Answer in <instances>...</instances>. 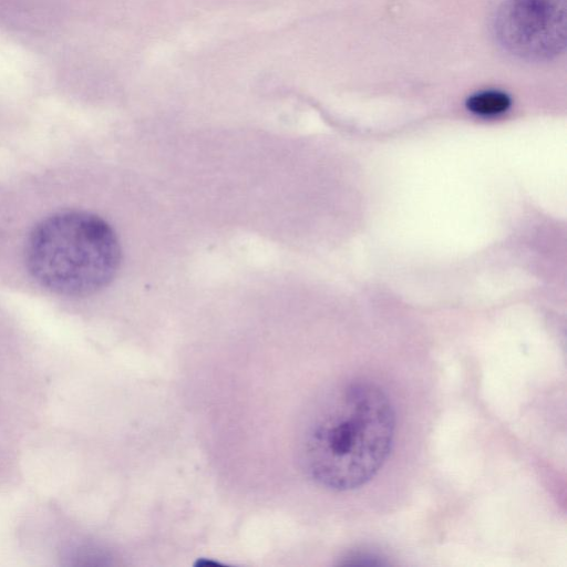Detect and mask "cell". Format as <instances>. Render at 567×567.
I'll return each mask as SVG.
<instances>
[{"instance_id": "6da1fadb", "label": "cell", "mask_w": 567, "mask_h": 567, "mask_svg": "<svg viewBox=\"0 0 567 567\" xmlns=\"http://www.w3.org/2000/svg\"><path fill=\"white\" fill-rule=\"evenodd\" d=\"M395 424L394 406L378 384L363 380L341 384L306 420L299 442L301 466L324 488H358L386 462Z\"/></svg>"}, {"instance_id": "7a4b0ae2", "label": "cell", "mask_w": 567, "mask_h": 567, "mask_svg": "<svg viewBox=\"0 0 567 567\" xmlns=\"http://www.w3.org/2000/svg\"><path fill=\"white\" fill-rule=\"evenodd\" d=\"M566 0H504L494 17L499 45L527 61H547L566 47Z\"/></svg>"}, {"instance_id": "3957f363", "label": "cell", "mask_w": 567, "mask_h": 567, "mask_svg": "<svg viewBox=\"0 0 567 567\" xmlns=\"http://www.w3.org/2000/svg\"><path fill=\"white\" fill-rule=\"evenodd\" d=\"M511 105L509 96L501 91H483L467 99V109L477 115L491 116L505 112Z\"/></svg>"}]
</instances>
